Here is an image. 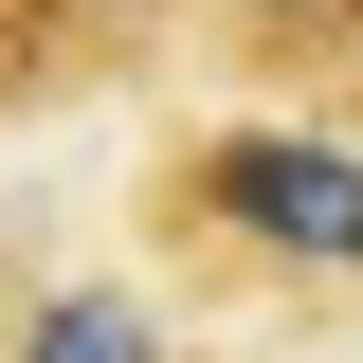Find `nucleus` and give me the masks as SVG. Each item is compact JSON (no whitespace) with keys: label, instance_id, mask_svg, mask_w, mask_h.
Returning a JSON list of instances; mask_svg holds the SVG:
<instances>
[{"label":"nucleus","instance_id":"obj_1","mask_svg":"<svg viewBox=\"0 0 363 363\" xmlns=\"http://www.w3.org/2000/svg\"><path fill=\"white\" fill-rule=\"evenodd\" d=\"M200 218H236L291 272H363V164L309 128H236V145H200Z\"/></svg>","mask_w":363,"mask_h":363},{"label":"nucleus","instance_id":"obj_3","mask_svg":"<svg viewBox=\"0 0 363 363\" xmlns=\"http://www.w3.org/2000/svg\"><path fill=\"white\" fill-rule=\"evenodd\" d=\"M255 18H363V0H255Z\"/></svg>","mask_w":363,"mask_h":363},{"label":"nucleus","instance_id":"obj_2","mask_svg":"<svg viewBox=\"0 0 363 363\" xmlns=\"http://www.w3.org/2000/svg\"><path fill=\"white\" fill-rule=\"evenodd\" d=\"M18 363H164V327H145L128 291H37V309H18Z\"/></svg>","mask_w":363,"mask_h":363}]
</instances>
